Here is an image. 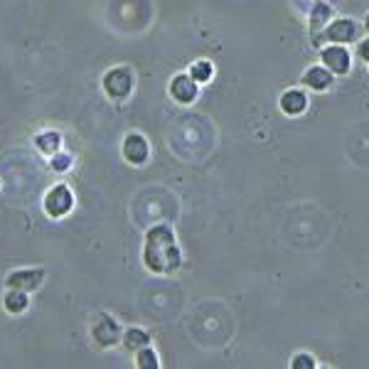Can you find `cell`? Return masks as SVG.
Returning <instances> with one entry per match:
<instances>
[{
  "label": "cell",
  "mask_w": 369,
  "mask_h": 369,
  "mask_svg": "<svg viewBox=\"0 0 369 369\" xmlns=\"http://www.w3.org/2000/svg\"><path fill=\"white\" fill-rule=\"evenodd\" d=\"M301 82H303V86H306V89H310V91H317V94H322V91H328V89L333 86L335 74L320 62V64H312V67H308L306 72H303Z\"/></svg>",
  "instance_id": "11"
},
{
  "label": "cell",
  "mask_w": 369,
  "mask_h": 369,
  "mask_svg": "<svg viewBox=\"0 0 369 369\" xmlns=\"http://www.w3.org/2000/svg\"><path fill=\"white\" fill-rule=\"evenodd\" d=\"M364 32H369V15L364 17Z\"/></svg>",
  "instance_id": "21"
},
{
  "label": "cell",
  "mask_w": 369,
  "mask_h": 369,
  "mask_svg": "<svg viewBox=\"0 0 369 369\" xmlns=\"http://www.w3.org/2000/svg\"><path fill=\"white\" fill-rule=\"evenodd\" d=\"M291 369H317L320 364H317V359L312 357V354L308 352H298L291 357V364H288Z\"/></svg>",
  "instance_id": "18"
},
{
  "label": "cell",
  "mask_w": 369,
  "mask_h": 369,
  "mask_svg": "<svg viewBox=\"0 0 369 369\" xmlns=\"http://www.w3.org/2000/svg\"><path fill=\"white\" fill-rule=\"evenodd\" d=\"M42 209H45V214L52 219L67 217L74 209V193L69 190V185H64V182L54 185V188L45 195V199H42Z\"/></svg>",
  "instance_id": "4"
},
{
  "label": "cell",
  "mask_w": 369,
  "mask_h": 369,
  "mask_svg": "<svg viewBox=\"0 0 369 369\" xmlns=\"http://www.w3.org/2000/svg\"><path fill=\"white\" fill-rule=\"evenodd\" d=\"M308 106H310V99H308V94L303 91V89H288V91H283L281 94V99H278V109H281V114L291 116V119L303 116L308 111Z\"/></svg>",
  "instance_id": "12"
},
{
  "label": "cell",
  "mask_w": 369,
  "mask_h": 369,
  "mask_svg": "<svg viewBox=\"0 0 369 369\" xmlns=\"http://www.w3.org/2000/svg\"><path fill=\"white\" fill-rule=\"evenodd\" d=\"M35 146L45 156H54V153H59V146H62V135L57 130H45V133H40L35 138Z\"/></svg>",
  "instance_id": "15"
},
{
  "label": "cell",
  "mask_w": 369,
  "mask_h": 369,
  "mask_svg": "<svg viewBox=\"0 0 369 369\" xmlns=\"http://www.w3.org/2000/svg\"><path fill=\"white\" fill-rule=\"evenodd\" d=\"M133 84H135L133 72H130V67H126V64L109 69V72L104 74V79H101L104 94L109 96L111 101H116V104H123V101L133 94Z\"/></svg>",
  "instance_id": "3"
},
{
  "label": "cell",
  "mask_w": 369,
  "mask_h": 369,
  "mask_svg": "<svg viewBox=\"0 0 369 369\" xmlns=\"http://www.w3.org/2000/svg\"><path fill=\"white\" fill-rule=\"evenodd\" d=\"M151 345V333L143 328H128L123 333V347L128 352H138V349L148 347Z\"/></svg>",
  "instance_id": "14"
},
{
  "label": "cell",
  "mask_w": 369,
  "mask_h": 369,
  "mask_svg": "<svg viewBox=\"0 0 369 369\" xmlns=\"http://www.w3.org/2000/svg\"><path fill=\"white\" fill-rule=\"evenodd\" d=\"M135 367L138 369H160V357H158V352L151 347V345L135 352Z\"/></svg>",
  "instance_id": "17"
},
{
  "label": "cell",
  "mask_w": 369,
  "mask_h": 369,
  "mask_svg": "<svg viewBox=\"0 0 369 369\" xmlns=\"http://www.w3.org/2000/svg\"><path fill=\"white\" fill-rule=\"evenodd\" d=\"M91 338L99 347H114L123 340V333H121L119 322L111 315H99L96 322L91 325Z\"/></svg>",
  "instance_id": "8"
},
{
  "label": "cell",
  "mask_w": 369,
  "mask_h": 369,
  "mask_svg": "<svg viewBox=\"0 0 369 369\" xmlns=\"http://www.w3.org/2000/svg\"><path fill=\"white\" fill-rule=\"evenodd\" d=\"M143 264L151 273L158 276H170L182 269V251L170 224H156L148 229L143 244Z\"/></svg>",
  "instance_id": "1"
},
{
  "label": "cell",
  "mask_w": 369,
  "mask_h": 369,
  "mask_svg": "<svg viewBox=\"0 0 369 369\" xmlns=\"http://www.w3.org/2000/svg\"><path fill=\"white\" fill-rule=\"evenodd\" d=\"M320 62L335 74V77H347L352 69V52L347 45H325L320 50Z\"/></svg>",
  "instance_id": "5"
},
{
  "label": "cell",
  "mask_w": 369,
  "mask_h": 369,
  "mask_svg": "<svg viewBox=\"0 0 369 369\" xmlns=\"http://www.w3.org/2000/svg\"><path fill=\"white\" fill-rule=\"evenodd\" d=\"M3 308H6V312H10V315H20V312H25L27 308H30V293L8 288L6 298H3Z\"/></svg>",
  "instance_id": "13"
},
{
  "label": "cell",
  "mask_w": 369,
  "mask_h": 369,
  "mask_svg": "<svg viewBox=\"0 0 369 369\" xmlns=\"http://www.w3.org/2000/svg\"><path fill=\"white\" fill-rule=\"evenodd\" d=\"M190 74L197 84H209L214 79V64L209 59H197V62L190 67Z\"/></svg>",
  "instance_id": "16"
},
{
  "label": "cell",
  "mask_w": 369,
  "mask_h": 369,
  "mask_svg": "<svg viewBox=\"0 0 369 369\" xmlns=\"http://www.w3.org/2000/svg\"><path fill=\"white\" fill-rule=\"evenodd\" d=\"M333 10L335 8L325 0H317L315 6L310 8V15H308V35H310V42L317 47V42H320V35L325 32V27L330 25L333 20Z\"/></svg>",
  "instance_id": "9"
},
{
  "label": "cell",
  "mask_w": 369,
  "mask_h": 369,
  "mask_svg": "<svg viewBox=\"0 0 369 369\" xmlns=\"http://www.w3.org/2000/svg\"><path fill=\"white\" fill-rule=\"evenodd\" d=\"M357 57L362 59V62L369 64V37H367V40H359L357 42Z\"/></svg>",
  "instance_id": "20"
},
{
  "label": "cell",
  "mask_w": 369,
  "mask_h": 369,
  "mask_svg": "<svg viewBox=\"0 0 369 369\" xmlns=\"http://www.w3.org/2000/svg\"><path fill=\"white\" fill-rule=\"evenodd\" d=\"M362 32H364V25H359L352 17H335L320 35L317 50H322V42H328V45H354V42H359Z\"/></svg>",
  "instance_id": "2"
},
{
  "label": "cell",
  "mask_w": 369,
  "mask_h": 369,
  "mask_svg": "<svg viewBox=\"0 0 369 369\" xmlns=\"http://www.w3.org/2000/svg\"><path fill=\"white\" fill-rule=\"evenodd\" d=\"M45 283V269H17L6 276V286L15 291L32 293Z\"/></svg>",
  "instance_id": "10"
},
{
  "label": "cell",
  "mask_w": 369,
  "mask_h": 369,
  "mask_svg": "<svg viewBox=\"0 0 369 369\" xmlns=\"http://www.w3.org/2000/svg\"><path fill=\"white\" fill-rule=\"evenodd\" d=\"M167 91H170L172 101H177L180 106H190V104H195V101H197L199 84L193 79V74L180 72V74H175V77L170 79V84H167Z\"/></svg>",
  "instance_id": "6"
},
{
  "label": "cell",
  "mask_w": 369,
  "mask_h": 369,
  "mask_svg": "<svg viewBox=\"0 0 369 369\" xmlns=\"http://www.w3.org/2000/svg\"><path fill=\"white\" fill-rule=\"evenodd\" d=\"M50 165H52V170L57 172H67L69 167H72V156H67V153H54V156H50Z\"/></svg>",
  "instance_id": "19"
},
{
  "label": "cell",
  "mask_w": 369,
  "mask_h": 369,
  "mask_svg": "<svg viewBox=\"0 0 369 369\" xmlns=\"http://www.w3.org/2000/svg\"><path fill=\"white\" fill-rule=\"evenodd\" d=\"M121 156H123L126 163L141 167L151 158V143L143 133H128L123 138V146H121Z\"/></svg>",
  "instance_id": "7"
}]
</instances>
